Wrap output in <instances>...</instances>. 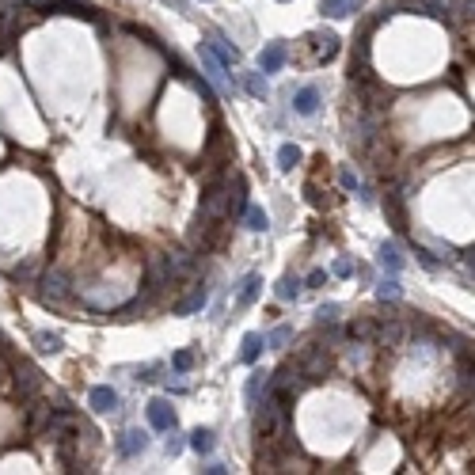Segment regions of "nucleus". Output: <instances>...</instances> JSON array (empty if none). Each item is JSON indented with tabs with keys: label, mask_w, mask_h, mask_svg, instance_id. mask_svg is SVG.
Returning a JSON list of instances; mask_svg holds the SVG:
<instances>
[{
	"label": "nucleus",
	"mask_w": 475,
	"mask_h": 475,
	"mask_svg": "<svg viewBox=\"0 0 475 475\" xmlns=\"http://www.w3.org/2000/svg\"><path fill=\"white\" fill-rule=\"evenodd\" d=\"M262 346H266V338H262L259 331H247V335H244V350H240V358H244L247 365H255V361H259V354H262Z\"/></svg>",
	"instance_id": "18"
},
{
	"label": "nucleus",
	"mask_w": 475,
	"mask_h": 475,
	"mask_svg": "<svg viewBox=\"0 0 475 475\" xmlns=\"http://www.w3.org/2000/svg\"><path fill=\"white\" fill-rule=\"evenodd\" d=\"M286 58H289L286 42H270V46L259 54V69H262V73H278V69L286 65Z\"/></svg>",
	"instance_id": "9"
},
{
	"label": "nucleus",
	"mask_w": 475,
	"mask_h": 475,
	"mask_svg": "<svg viewBox=\"0 0 475 475\" xmlns=\"http://www.w3.org/2000/svg\"><path fill=\"white\" fill-rule=\"evenodd\" d=\"M266 388H270V373H251V377H247V384H244V395H247V403H259V395L266 392Z\"/></svg>",
	"instance_id": "17"
},
{
	"label": "nucleus",
	"mask_w": 475,
	"mask_h": 475,
	"mask_svg": "<svg viewBox=\"0 0 475 475\" xmlns=\"http://www.w3.org/2000/svg\"><path fill=\"white\" fill-rule=\"evenodd\" d=\"M172 369H175V373H190V369H194V354H190V350H179V354L172 358Z\"/></svg>",
	"instance_id": "30"
},
{
	"label": "nucleus",
	"mask_w": 475,
	"mask_h": 475,
	"mask_svg": "<svg viewBox=\"0 0 475 475\" xmlns=\"http://www.w3.org/2000/svg\"><path fill=\"white\" fill-rule=\"evenodd\" d=\"M205 304H209V289H205V286H198V289H194V293H190L183 304H175V316H190V312H202Z\"/></svg>",
	"instance_id": "13"
},
{
	"label": "nucleus",
	"mask_w": 475,
	"mask_h": 475,
	"mask_svg": "<svg viewBox=\"0 0 475 475\" xmlns=\"http://www.w3.org/2000/svg\"><path fill=\"white\" fill-rule=\"evenodd\" d=\"M289 343H293V327H289V323H281V327H274L270 335H266V346H270V350H286Z\"/></svg>",
	"instance_id": "24"
},
{
	"label": "nucleus",
	"mask_w": 475,
	"mask_h": 475,
	"mask_svg": "<svg viewBox=\"0 0 475 475\" xmlns=\"http://www.w3.org/2000/svg\"><path fill=\"white\" fill-rule=\"evenodd\" d=\"M34 8H54L61 16H84V19H99V8L80 4V0H31Z\"/></svg>",
	"instance_id": "4"
},
{
	"label": "nucleus",
	"mask_w": 475,
	"mask_h": 475,
	"mask_svg": "<svg viewBox=\"0 0 475 475\" xmlns=\"http://www.w3.org/2000/svg\"><path fill=\"white\" fill-rule=\"evenodd\" d=\"M202 472H205V475H224L229 467H224V464H209V467H202Z\"/></svg>",
	"instance_id": "36"
},
{
	"label": "nucleus",
	"mask_w": 475,
	"mask_h": 475,
	"mask_svg": "<svg viewBox=\"0 0 475 475\" xmlns=\"http://www.w3.org/2000/svg\"><path fill=\"white\" fill-rule=\"evenodd\" d=\"M297 365L304 369L308 384H320L323 377H331V369H335V354H331L327 343H316V346H308V350L297 354Z\"/></svg>",
	"instance_id": "1"
},
{
	"label": "nucleus",
	"mask_w": 475,
	"mask_h": 475,
	"mask_svg": "<svg viewBox=\"0 0 475 475\" xmlns=\"http://www.w3.org/2000/svg\"><path fill=\"white\" fill-rule=\"evenodd\" d=\"M16 388H19V399H31V395L42 388V373L31 365V361H19V369H16Z\"/></svg>",
	"instance_id": "6"
},
{
	"label": "nucleus",
	"mask_w": 475,
	"mask_h": 475,
	"mask_svg": "<svg viewBox=\"0 0 475 475\" xmlns=\"http://www.w3.org/2000/svg\"><path fill=\"white\" fill-rule=\"evenodd\" d=\"M335 54H338V34H331V31L316 34V61H323V65H327Z\"/></svg>",
	"instance_id": "16"
},
{
	"label": "nucleus",
	"mask_w": 475,
	"mask_h": 475,
	"mask_svg": "<svg viewBox=\"0 0 475 475\" xmlns=\"http://www.w3.org/2000/svg\"><path fill=\"white\" fill-rule=\"evenodd\" d=\"M244 221H247V229H251V232H266V229H270V217H266V209H259V205H247Z\"/></svg>",
	"instance_id": "23"
},
{
	"label": "nucleus",
	"mask_w": 475,
	"mask_h": 475,
	"mask_svg": "<svg viewBox=\"0 0 475 475\" xmlns=\"http://www.w3.org/2000/svg\"><path fill=\"white\" fill-rule=\"evenodd\" d=\"M42 297H46V301H65L69 297V278L58 274V270H49L46 278H42Z\"/></svg>",
	"instance_id": "11"
},
{
	"label": "nucleus",
	"mask_w": 475,
	"mask_h": 475,
	"mask_svg": "<svg viewBox=\"0 0 475 475\" xmlns=\"http://www.w3.org/2000/svg\"><path fill=\"white\" fill-rule=\"evenodd\" d=\"M274 297H278V301H297V297H301V281H297L293 274H286V278L274 286Z\"/></svg>",
	"instance_id": "22"
},
{
	"label": "nucleus",
	"mask_w": 475,
	"mask_h": 475,
	"mask_svg": "<svg viewBox=\"0 0 475 475\" xmlns=\"http://www.w3.org/2000/svg\"><path fill=\"white\" fill-rule=\"evenodd\" d=\"M281 4H289V0H281Z\"/></svg>",
	"instance_id": "38"
},
{
	"label": "nucleus",
	"mask_w": 475,
	"mask_h": 475,
	"mask_svg": "<svg viewBox=\"0 0 475 475\" xmlns=\"http://www.w3.org/2000/svg\"><path fill=\"white\" fill-rule=\"evenodd\" d=\"M323 281H327V270H312V274H308V286H312V289L323 286Z\"/></svg>",
	"instance_id": "34"
},
{
	"label": "nucleus",
	"mask_w": 475,
	"mask_h": 475,
	"mask_svg": "<svg viewBox=\"0 0 475 475\" xmlns=\"http://www.w3.org/2000/svg\"><path fill=\"white\" fill-rule=\"evenodd\" d=\"M88 407L95 410V415H111V410H118V392L111 384H95L88 392Z\"/></svg>",
	"instance_id": "7"
},
{
	"label": "nucleus",
	"mask_w": 475,
	"mask_h": 475,
	"mask_svg": "<svg viewBox=\"0 0 475 475\" xmlns=\"http://www.w3.org/2000/svg\"><path fill=\"white\" fill-rule=\"evenodd\" d=\"M377 259H380V266L384 270H403V255H399V247L395 244H380V251H377Z\"/></svg>",
	"instance_id": "19"
},
{
	"label": "nucleus",
	"mask_w": 475,
	"mask_h": 475,
	"mask_svg": "<svg viewBox=\"0 0 475 475\" xmlns=\"http://www.w3.org/2000/svg\"><path fill=\"white\" fill-rule=\"evenodd\" d=\"M464 266H467V270H472V274H475V247H472V251H467V255H464Z\"/></svg>",
	"instance_id": "37"
},
{
	"label": "nucleus",
	"mask_w": 475,
	"mask_h": 475,
	"mask_svg": "<svg viewBox=\"0 0 475 475\" xmlns=\"http://www.w3.org/2000/svg\"><path fill=\"white\" fill-rule=\"evenodd\" d=\"M198 58H202V69H205V76H209V84H217V88H224V65L221 61L213 58V54H209V49H198Z\"/></svg>",
	"instance_id": "12"
},
{
	"label": "nucleus",
	"mask_w": 475,
	"mask_h": 475,
	"mask_svg": "<svg viewBox=\"0 0 475 475\" xmlns=\"http://www.w3.org/2000/svg\"><path fill=\"white\" fill-rule=\"evenodd\" d=\"M205 49H209V54H213V58L221 61L224 69H229V65H236V61H240V49L232 46V42L224 38V34H217V31H209V34H205Z\"/></svg>",
	"instance_id": "5"
},
{
	"label": "nucleus",
	"mask_w": 475,
	"mask_h": 475,
	"mask_svg": "<svg viewBox=\"0 0 475 475\" xmlns=\"http://www.w3.org/2000/svg\"><path fill=\"white\" fill-rule=\"evenodd\" d=\"M148 426L152 430H160V434H172V426H175V410H172V403L164 399V395H156V399H148Z\"/></svg>",
	"instance_id": "3"
},
{
	"label": "nucleus",
	"mask_w": 475,
	"mask_h": 475,
	"mask_svg": "<svg viewBox=\"0 0 475 475\" xmlns=\"http://www.w3.org/2000/svg\"><path fill=\"white\" fill-rule=\"evenodd\" d=\"M377 297H380V301H399V297H403V286H399L395 278H388V281H380V286H377Z\"/></svg>",
	"instance_id": "28"
},
{
	"label": "nucleus",
	"mask_w": 475,
	"mask_h": 475,
	"mask_svg": "<svg viewBox=\"0 0 475 475\" xmlns=\"http://www.w3.org/2000/svg\"><path fill=\"white\" fill-rule=\"evenodd\" d=\"M293 111L297 115H316V111H320V88H316V84H308V88H301L293 95Z\"/></svg>",
	"instance_id": "10"
},
{
	"label": "nucleus",
	"mask_w": 475,
	"mask_h": 475,
	"mask_svg": "<svg viewBox=\"0 0 475 475\" xmlns=\"http://www.w3.org/2000/svg\"><path fill=\"white\" fill-rule=\"evenodd\" d=\"M247 213V183L236 179V194H229V217H244Z\"/></svg>",
	"instance_id": "20"
},
{
	"label": "nucleus",
	"mask_w": 475,
	"mask_h": 475,
	"mask_svg": "<svg viewBox=\"0 0 475 475\" xmlns=\"http://www.w3.org/2000/svg\"><path fill=\"white\" fill-rule=\"evenodd\" d=\"M338 320V304H320V308H316V323H320V327H327V323H335Z\"/></svg>",
	"instance_id": "29"
},
{
	"label": "nucleus",
	"mask_w": 475,
	"mask_h": 475,
	"mask_svg": "<svg viewBox=\"0 0 475 475\" xmlns=\"http://www.w3.org/2000/svg\"><path fill=\"white\" fill-rule=\"evenodd\" d=\"M187 445L198 452V456H205V452H213V445H217V441H213V430H194Z\"/></svg>",
	"instance_id": "21"
},
{
	"label": "nucleus",
	"mask_w": 475,
	"mask_h": 475,
	"mask_svg": "<svg viewBox=\"0 0 475 475\" xmlns=\"http://www.w3.org/2000/svg\"><path fill=\"white\" fill-rule=\"evenodd\" d=\"M331 270H335V278H350V274H354V262L350 259H335V266H331Z\"/></svg>",
	"instance_id": "31"
},
{
	"label": "nucleus",
	"mask_w": 475,
	"mask_h": 475,
	"mask_svg": "<svg viewBox=\"0 0 475 475\" xmlns=\"http://www.w3.org/2000/svg\"><path fill=\"white\" fill-rule=\"evenodd\" d=\"M418 262H422V266H430V270H434V266H437V259H434V255H430V251H418Z\"/></svg>",
	"instance_id": "35"
},
{
	"label": "nucleus",
	"mask_w": 475,
	"mask_h": 475,
	"mask_svg": "<svg viewBox=\"0 0 475 475\" xmlns=\"http://www.w3.org/2000/svg\"><path fill=\"white\" fill-rule=\"evenodd\" d=\"M297 164H301V148H297V145H281L278 148V167H281V172H293Z\"/></svg>",
	"instance_id": "25"
},
{
	"label": "nucleus",
	"mask_w": 475,
	"mask_h": 475,
	"mask_svg": "<svg viewBox=\"0 0 475 475\" xmlns=\"http://www.w3.org/2000/svg\"><path fill=\"white\" fill-rule=\"evenodd\" d=\"M407 335H410L407 323L395 320V316H388V320H377V338H373V346H384V350H399V346H407Z\"/></svg>",
	"instance_id": "2"
},
{
	"label": "nucleus",
	"mask_w": 475,
	"mask_h": 475,
	"mask_svg": "<svg viewBox=\"0 0 475 475\" xmlns=\"http://www.w3.org/2000/svg\"><path fill=\"white\" fill-rule=\"evenodd\" d=\"M244 88L251 91L255 99H266V91H270V84H266V76H262V73H247V76H244Z\"/></svg>",
	"instance_id": "26"
},
{
	"label": "nucleus",
	"mask_w": 475,
	"mask_h": 475,
	"mask_svg": "<svg viewBox=\"0 0 475 475\" xmlns=\"http://www.w3.org/2000/svg\"><path fill=\"white\" fill-rule=\"evenodd\" d=\"M259 293H262V278H259V274H247V278H244V286H240L236 304H240V308H251V304H255V297H259Z\"/></svg>",
	"instance_id": "15"
},
{
	"label": "nucleus",
	"mask_w": 475,
	"mask_h": 475,
	"mask_svg": "<svg viewBox=\"0 0 475 475\" xmlns=\"http://www.w3.org/2000/svg\"><path fill=\"white\" fill-rule=\"evenodd\" d=\"M338 183H343V190H358V175H354V172H343V175H338Z\"/></svg>",
	"instance_id": "33"
},
{
	"label": "nucleus",
	"mask_w": 475,
	"mask_h": 475,
	"mask_svg": "<svg viewBox=\"0 0 475 475\" xmlns=\"http://www.w3.org/2000/svg\"><path fill=\"white\" fill-rule=\"evenodd\" d=\"M145 445H148V434L145 430H126L122 437L115 441V449H118V456H137V452H145Z\"/></svg>",
	"instance_id": "8"
},
{
	"label": "nucleus",
	"mask_w": 475,
	"mask_h": 475,
	"mask_svg": "<svg viewBox=\"0 0 475 475\" xmlns=\"http://www.w3.org/2000/svg\"><path fill=\"white\" fill-rule=\"evenodd\" d=\"M354 8H358V0H323V4H320V16L346 19V16H354Z\"/></svg>",
	"instance_id": "14"
},
{
	"label": "nucleus",
	"mask_w": 475,
	"mask_h": 475,
	"mask_svg": "<svg viewBox=\"0 0 475 475\" xmlns=\"http://www.w3.org/2000/svg\"><path fill=\"white\" fill-rule=\"evenodd\" d=\"M183 452V437L175 434V426H172V437H167V456H179Z\"/></svg>",
	"instance_id": "32"
},
{
	"label": "nucleus",
	"mask_w": 475,
	"mask_h": 475,
	"mask_svg": "<svg viewBox=\"0 0 475 475\" xmlns=\"http://www.w3.org/2000/svg\"><path fill=\"white\" fill-rule=\"evenodd\" d=\"M34 343H38V350H46V354H61V350H65V346H61V335H49V331L34 335Z\"/></svg>",
	"instance_id": "27"
}]
</instances>
